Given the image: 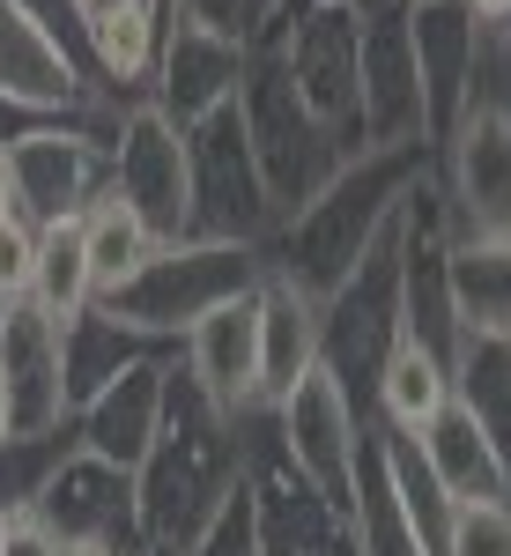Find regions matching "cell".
<instances>
[{"label":"cell","mask_w":511,"mask_h":556,"mask_svg":"<svg viewBox=\"0 0 511 556\" xmlns=\"http://www.w3.org/2000/svg\"><path fill=\"white\" fill-rule=\"evenodd\" d=\"M445 298L460 342H511V238H452Z\"/></svg>","instance_id":"ffe728a7"},{"label":"cell","mask_w":511,"mask_h":556,"mask_svg":"<svg viewBox=\"0 0 511 556\" xmlns=\"http://www.w3.org/2000/svg\"><path fill=\"white\" fill-rule=\"evenodd\" d=\"M156 230H149V215L133 208L119 186H104L97 201L82 208V253H89V282H97V304L104 298H119L133 275L156 260Z\"/></svg>","instance_id":"d4e9b609"},{"label":"cell","mask_w":511,"mask_h":556,"mask_svg":"<svg viewBox=\"0 0 511 556\" xmlns=\"http://www.w3.org/2000/svg\"><path fill=\"white\" fill-rule=\"evenodd\" d=\"M253 475V416H222L193 379H170L164 438L133 475V549L141 556H193L222 505Z\"/></svg>","instance_id":"6da1fadb"},{"label":"cell","mask_w":511,"mask_h":556,"mask_svg":"<svg viewBox=\"0 0 511 556\" xmlns=\"http://www.w3.org/2000/svg\"><path fill=\"white\" fill-rule=\"evenodd\" d=\"M408 52H416V89H423V141L445 149V134L482 104V75L497 45L474 23L468 0H408Z\"/></svg>","instance_id":"30bf717a"},{"label":"cell","mask_w":511,"mask_h":556,"mask_svg":"<svg viewBox=\"0 0 511 556\" xmlns=\"http://www.w3.org/2000/svg\"><path fill=\"white\" fill-rule=\"evenodd\" d=\"M416 453L430 460V475L445 482V497L452 505H511V468H504V453L474 430L468 408H445L437 424L423 430V438H408Z\"/></svg>","instance_id":"cb8c5ba5"},{"label":"cell","mask_w":511,"mask_h":556,"mask_svg":"<svg viewBox=\"0 0 511 556\" xmlns=\"http://www.w3.org/2000/svg\"><path fill=\"white\" fill-rule=\"evenodd\" d=\"M193 556H267V527H259V497H253V475H245V490L222 505L208 534L193 542Z\"/></svg>","instance_id":"f546056e"},{"label":"cell","mask_w":511,"mask_h":556,"mask_svg":"<svg viewBox=\"0 0 511 556\" xmlns=\"http://www.w3.org/2000/svg\"><path fill=\"white\" fill-rule=\"evenodd\" d=\"M30 513H38L60 542H119V549H133V475L104 468V460H89L82 445H75Z\"/></svg>","instance_id":"d6986e66"},{"label":"cell","mask_w":511,"mask_h":556,"mask_svg":"<svg viewBox=\"0 0 511 556\" xmlns=\"http://www.w3.org/2000/svg\"><path fill=\"white\" fill-rule=\"evenodd\" d=\"M75 453V424L44 430V438H0V513L23 519L44 497V482L60 475V460Z\"/></svg>","instance_id":"f1b7e54d"},{"label":"cell","mask_w":511,"mask_h":556,"mask_svg":"<svg viewBox=\"0 0 511 556\" xmlns=\"http://www.w3.org/2000/svg\"><path fill=\"white\" fill-rule=\"evenodd\" d=\"M468 8H474V23L489 30V45L511 60V0H468Z\"/></svg>","instance_id":"e575fe53"},{"label":"cell","mask_w":511,"mask_h":556,"mask_svg":"<svg viewBox=\"0 0 511 556\" xmlns=\"http://www.w3.org/2000/svg\"><path fill=\"white\" fill-rule=\"evenodd\" d=\"M0 379L15 401V438L75 424V386H67V327H52L38 304H8L0 319Z\"/></svg>","instance_id":"e0dca14e"},{"label":"cell","mask_w":511,"mask_h":556,"mask_svg":"<svg viewBox=\"0 0 511 556\" xmlns=\"http://www.w3.org/2000/svg\"><path fill=\"white\" fill-rule=\"evenodd\" d=\"M112 97L82 75V60L60 45V30L44 23L38 8L0 0V112L23 119H82L104 112Z\"/></svg>","instance_id":"7c38bea8"},{"label":"cell","mask_w":511,"mask_h":556,"mask_svg":"<svg viewBox=\"0 0 511 556\" xmlns=\"http://www.w3.org/2000/svg\"><path fill=\"white\" fill-rule=\"evenodd\" d=\"M149 349H156V342L127 334V327H119L104 304H89L82 319L67 327V386H75V401H82V393H97L104 379H119L133 356H149Z\"/></svg>","instance_id":"83f0119b"},{"label":"cell","mask_w":511,"mask_h":556,"mask_svg":"<svg viewBox=\"0 0 511 556\" xmlns=\"http://www.w3.org/2000/svg\"><path fill=\"white\" fill-rule=\"evenodd\" d=\"M238 119H245V141H253V156H259V178H267L274 215H297L304 201L327 193L334 172L348 164V149L304 112L297 83H290V60H282V38H253L245 45ZM274 230H282V223H274Z\"/></svg>","instance_id":"3957f363"},{"label":"cell","mask_w":511,"mask_h":556,"mask_svg":"<svg viewBox=\"0 0 511 556\" xmlns=\"http://www.w3.org/2000/svg\"><path fill=\"white\" fill-rule=\"evenodd\" d=\"M445 556H511V505H460Z\"/></svg>","instance_id":"4dcf8cb0"},{"label":"cell","mask_w":511,"mask_h":556,"mask_svg":"<svg viewBox=\"0 0 511 556\" xmlns=\"http://www.w3.org/2000/svg\"><path fill=\"white\" fill-rule=\"evenodd\" d=\"M164 23H208L222 38H253V0H164Z\"/></svg>","instance_id":"d6a6232c"},{"label":"cell","mask_w":511,"mask_h":556,"mask_svg":"<svg viewBox=\"0 0 511 556\" xmlns=\"http://www.w3.org/2000/svg\"><path fill=\"white\" fill-rule=\"evenodd\" d=\"M452 408H468L474 430L511 468V342H460L452 349Z\"/></svg>","instance_id":"484cf974"},{"label":"cell","mask_w":511,"mask_h":556,"mask_svg":"<svg viewBox=\"0 0 511 556\" xmlns=\"http://www.w3.org/2000/svg\"><path fill=\"white\" fill-rule=\"evenodd\" d=\"M290 8L304 15V8H363V0H290Z\"/></svg>","instance_id":"f35d334b"},{"label":"cell","mask_w":511,"mask_h":556,"mask_svg":"<svg viewBox=\"0 0 511 556\" xmlns=\"http://www.w3.org/2000/svg\"><path fill=\"white\" fill-rule=\"evenodd\" d=\"M170 379H178V364H170L164 349L133 356L119 379H104L97 393L75 401V445H82L89 460H104V468L141 475V460H149V453H156V438H164Z\"/></svg>","instance_id":"5bb4252c"},{"label":"cell","mask_w":511,"mask_h":556,"mask_svg":"<svg viewBox=\"0 0 511 556\" xmlns=\"http://www.w3.org/2000/svg\"><path fill=\"white\" fill-rule=\"evenodd\" d=\"M423 172H430V149H363V156H348L327 193H311L297 215H282V230L267 238V275H282L311 304H327L363 267V253L385 238V223L400 215L408 186Z\"/></svg>","instance_id":"7a4b0ae2"},{"label":"cell","mask_w":511,"mask_h":556,"mask_svg":"<svg viewBox=\"0 0 511 556\" xmlns=\"http://www.w3.org/2000/svg\"><path fill=\"white\" fill-rule=\"evenodd\" d=\"M60 549H67V542H60L38 513H23L15 527H8V549H0V556H60Z\"/></svg>","instance_id":"836d02e7"},{"label":"cell","mask_w":511,"mask_h":556,"mask_svg":"<svg viewBox=\"0 0 511 556\" xmlns=\"http://www.w3.org/2000/svg\"><path fill=\"white\" fill-rule=\"evenodd\" d=\"M0 319H8V304H0Z\"/></svg>","instance_id":"b9f144b4"},{"label":"cell","mask_w":511,"mask_h":556,"mask_svg":"<svg viewBox=\"0 0 511 556\" xmlns=\"http://www.w3.org/2000/svg\"><path fill=\"white\" fill-rule=\"evenodd\" d=\"M408 334L400 319V215L385 223V238L363 253V267L319 304V364L341 379V393L371 416V386L379 364L393 356V342Z\"/></svg>","instance_id":"8992f818"},{"label":"cell","mask_w":511,"mask_h":556,"mask_svg":"<svg viewBox=\"0 0 511 556\" xmlns=\"http://www.w3.org/2000/svg\"><path fill=\"white\" fill-rule=\"evenodd\" d=\"M445 230L452 238H511V104L482 97L460 127L445 134Z\"/></svg>","instance_id":"8fae6325"},{"label":"cell","mask_w":511,"mask_h":556,"mask_svg":"<svg viewBox=\"0 0 511 556\" xmlns=\"http://www.w3.org/2000/svg\"><path fill=\"white\" fill-rule=\"evenodd\" d=\"M30 304H38L52 327H75L89 304H97L89 253H82V215L44 223V230H38V282H30Z\"/></svg>","instance_id":"4316f807"},{"label":"cell","mask_w":511,"mask_h":556,"mask_svg":"<svg viewBox=\"0 0 511 556\" xmlns=\"http://www.w3.org/2000/svg\"><path fill=\"white\" fill-rule=\"evenodd\" d=\"M60 556H133V549H119V542H67Z\"/></svg>","instance_id":"8d00e7d4"},{"label":"cell","mask_w":511,"mask_h":556,"mask_svg":"<svg viewBox=\"0 0 511 556\" xmlns=\"http://www.w3.org/2000/svg\"><path fill=\"white\" fill-rule=\"evenodd\" d=\"M89 8H97V0H67V15H75V23H82V15H89Z\"/></svg>","instance_id":"ab89813d"},{"label":"cell","mask_w":511,"mask_h":556,"mask_svg":"<svg viewBox=\"0 0 511 556\" xmlns=\"http://www.w3.org/2000/svg\"><path fill=\"white\" fill-rule=\"evenodd\" d=\"M363 149H430L408 52V0H363Z\"/></svg>","instance_id":"9a60e30c"},{"label":"cell","mask_w":511,"mask_h":556,"mask_svg":"<svg viewBox=\"0 0 511 556\" xmlns=\"http://www.w3.org/2000/svg\"><path fill=\"white\" fill-rule=\"evenodd\" d=\"M245 83V38H222L208 23H164V52L149 75V104L164 112L178 134H193L201 119H215L222 104H238Z\"/></svg>","instance_id":"2e32d148"},{"label":"cell","mask_w":511,"mask_h":556,"mask_svg":"<svg viewBox=\"0 0 511 556\" xmlns=\"http://www.w3.org/2000/svg\"><path fill=\"white\" fill-rule=\"evenodd\" d=\"M112 186L149 215V230L164 245L170 238H193V156H186V134L170 127L149 97H127L119 104V127H112Z\"/></svg>","instance_id":"4fadbf2b"},{"label":"cell","mask_w":511,"mask_h":556,"mask_svg":"<svg viewBox=\"0 0 511 556\" xmlns=\"http://www.w3.org/2000/svg\"><path fill=\"white\" fill-rule=\"evenodd\" d=\"M30 282H38V223L8 215L0 223V304H23Z\"/></svg>","instance_id":"1f68e13d"},{"label":"cell","mask_w":511,"mask_h":556,"mask_svg":"<svg viewBox=\"0 0 511 556\" xmlns=\"http://www.w3.org/2000/svg\"><path fill=\"white\" fill-rule=\"evenodd\" d=\"M8 527H15V519H8V513H0V549H8Z\"/></svg>","instance_id":"60d3db41"},{"label":"cell","mask_w":511,"mask_h":556,"mask_svg":"<svg viewBox=\"0 0 511 556\" xmlns=\"http://www.w3.org/2000/svg\"><path fill=\"white\" fill-rule=\"evenodd\" d=\"M267 282V253L259 245H222V238H170L156 245V260L133 275L119 298H104V312L141 334V342H186L208 312L253 298Z\"/></svg>","instance_id":"277c9868"},{"label":"cell","mask_w":511,"mask_h":556,"mask_svg":"<svg viewBox=\"0 0 511 556\" xmlns=\"http://www.w3.org/2000/svg\"><path fill=\"white\" fill-rule=\"evenodd\" d=\"M445 408H452V356L400 334L393 356L379 364V386H371V424L393 438H423Z\"/></svg>","instance_id":"603a6c76"},{"label":"cell","mask_w":511,"mask_h":556,"mask_svg":"<svg viewBox=\"0 0 511 556\" xmlns=\"http://www.w3.org/2000/svg\"><path fill=\"white\" fill-rule=\"evenodd\" d=\"M311 371H319V304L297 282L267 275L259 282V408L297 393V379Z\"/></svg>","instance_id":"44dd1931"},{"label":"cell","mask_w":511,"mask_h":556,"mask_svg":"<svg viewBox=\"0 0 511 556\" xmlns=\"http://www.w3.org/2000/svg\"><path fill=\"white\" fill-rule=\"evenodd\" d=\"M82 38H89L97 89H133V97H149L156 52H164V15H156V0H97L82 15Z\"/></svg>","instance_id":"7402d4cb"},{"label":"cell","mask_w":511,"mask_h":556,"mask_svg":"<svg viewBox=\"0 0 511 556\" xmlns=\"http://www.w3.org/2000/svg\"><path fill=\"white\" fill-rule=\"evenodd\" d=\"M282 60L304 112L334 134L348 156H363V8H304L282 30Z\"/></svg>","instance_id":"9c48e42d"},{"label":"cell","mask_w":511,"mask_h":556,"mask_svg":"<svg viewBox=\"0 0 511 556\" xmlns=\"http://www.w3.org/2000/svg\"><path fill=\"white\" fill-rule=\"evenodd\" d=\"M274 424V445L304 490L327 505L334 519L356 527V482H363V438H371V416L341 393V379L319 364L311 379H297V393H282L267 408Z\"/></svg>","instance_id":"5b68a950"},{"label":"cell","mask_w":511,"mask_h":556,"mask_svg":"<svg viewBox=\"0 0 511 556\" xmlns=\"http://www.w3.org/2000/svg\"><path fill=\"white\" fill-rule=\"evenodd\" d=\"M186 156H193V238H222V245H259L274 238V201H267V178L259 156L245 141L238 104H222L215 119L186 134Z\"/></svg>","instance_id":"ba28073f"},{"label":"cell","mask_w":511,"mask_h":556,"mask_svg":"<svg viewBox=\"0 0 511 556\" xmlns=\"http://www.w3.org/2000/svg\"><path fill=\"white\" fill-rule=\"evenodd\" d=\"M178 349H186L178 371L193 379V393H208L222 416H253L259 408V290L208 312Z\"/></svg>","instance_id":"ac0fdd59"},{"label":"cell","mask_w":511,"mask_h":556,"mask_svg":"<svg viewBox=\"0 0 511 556\" xmlns=\"http://www.w3.org/2000/svg\"><path fill=\"white\" fill-rule=\"evenodd\" d=\"M112 127H119V104L82 112V119H38V127L8 134V149H15V193H23V215L38 230L82 215L112 186Z\"/></svg>","instance_id":"52a82bcc"},{"label":"cell","mask_w":511,"mask_h":556,"mask_svg":"<svg viewBox=\"0 0 511 556\" xmlns=\"http://www.w3.org/2000/svg\"><path fill=\"white\" fill-rule=\"evenodd\" d=\"M8 215H23V193H15V149H8V134H0V223Z\"/></svg>","instance_id":"d590c367"},{"label":"cell","mask_w":511,"mask_h":556,"mask_svg":"<svg viewBox=\"0 0 511 556\" xmlns=\"http://www.w3.org/2000/svg\"><path fill=\"white\" fill-rule=\"evenodd\" d=\"M0 438H15V401H8V379H0Z\"/></svg>","instance_id":"74e56055"}]
</instances>
